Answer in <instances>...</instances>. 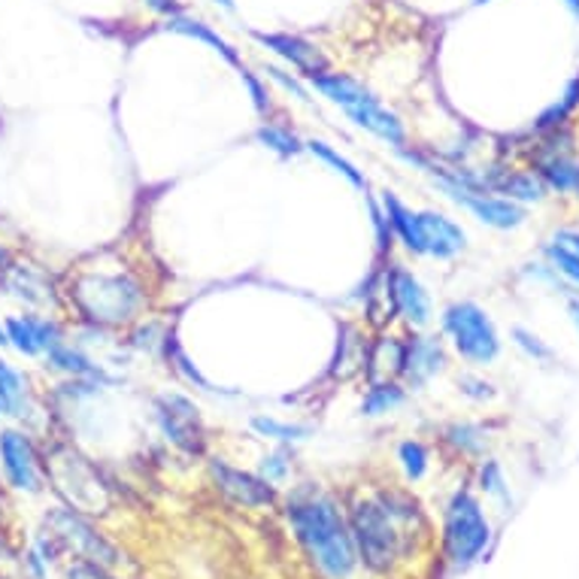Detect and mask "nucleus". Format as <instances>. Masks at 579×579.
Wrapping results in <instances>:
<instances>
[{"mask_svg":"<svg viewBox=\"0 0 579 579\" xmlns=\"http://www.w3.org/2000/svg\"><path fill=\"white\" fill-rule=\"evenodd\" d=\"M528 168L543 179V186L558 194H579V149L573 124L549 134H537L525 149Z\"/></svg>","mask_w":579,"mask_h":579,"instance_id":"9","label":"nucleus"},{"mask_svg":"<svg viewBox=\"0 0 579 579\" xmlns=\"http://www.w3.org/2000/svg\"><path fill=\"white\" fill-rule=\"evenodd\" d=\"M565 7H568L570 16H573V19L579 22V0H565Z\"/></svg>","mask_w":579,"mask_h":579,"instance_id":"46","label":"nucleus"},{"mask_svg":"<svg viewBox=\"0 0 579 579\" xmlns=\"http://www.w3.org/2000/svg\"><path fill=\"white\" fill-rule=\"evenodd\" d=\"M477 3H486V0H477Z\"/></svg>","mask_w":579,"mask_h":579,"instance_id":"49","label":"nucleus"},{"mask_svg":"<svg viewBox=\"0 0 579 579\" xmlns=\"http://www.w3.org/2000/svg\"><path fill=\"white\" fill-rule=\"evenodd\" d=\"M0 470L12 491L40 495L46 489L43 446L28 428H0Z\"/></svg>","mask_w":579,"mask_h":579,"instance_id":"11","label":"nucleus"},{"mask_svg":"<svg viewBox=\"0 0 579 579\" xmlns=\"http://www.w3.org/2000/svg\"><path fill=\"white\" fill-rule=\"evenodd\" d=\"M443 443L456 449L458 456L477 458L489 449V431L479 422H452L443 428Z\"/></svg>","mask_w":579,"mask_h":579,"instance_id":"27","label":"nucleus"},{"mask_svg":"<svg viewBox=\"0 0 579 579\" xmlns=\"http://www.w3.org/2000/svg\"><path fill=\"white\" fill-rule=\"evenodd\" d=\"M379 203L391 224V234L403 246V252L422 258V243H419V224H416V210L395 194V191H379Z\"/></svg>","mask_w":579,"mask_h":579,"instance_id":"23","label":"nucleus"},{"mask_svg":"<svg viewBox=\"0 0 579 579\" xmlns=\"http://www.w3.org/2000/svg\"><path fill=\"white\" fill-rule=\"evenodd\" d=\"M24 570L31 573V579H46V573H49V561H46L43 552H40L37 546H31V549L24 552Z\"/></svg>","mask_w":579,"mask_h":579,"instance_id":"41","label":"nucleus"},{"mask_svg":"<svg viewBox=\"0 0 579 579\" xmlns=\"http://www.w3.org/2000/svg\"><path fill=\"white\" fill-rule=\"evenodd\" d=\"M491 540L489 516L470 489H458L443 510V549L456 568H470L486 556Z\"/></svg>","mask_w":579,"mask_h":579,"instance_id":"6","label":"nucleus"},{"mask_svg":"<svg viewBox=\"0 0 579 579\" xmlns=\"http://www.w3.org/2000/svg\"><path fill=\"white\" fill-rule=\"evenodd\" d=\"M256 140L264 146V149H270V152H277L279 158H298L307 152V143L291 131L289 124L261 122L256 131Z\"/></svg>","mask_w":579,"mask_h":579,"instance_id":"30","label":"nucleus"},{"mask_svg":"<svg viewBox=\"0 0 579 579\" xmlns=\"http://www.w3.org/2000/svg\"><path fill=\"white\" fill-rule=\"evenodd\" d=\"M512 343L522 349L525 356L535 358V361H552V349L535 335V331H528V328H512Z\"/></svg>","mask_w":579,"mask_h":579,"instance_id":"38","label":"nucleus"},{"mask_svg":"<svg viewBox=\"0 0 579 579\" xmlns=\"http://www.w3.org/2000/svg\"><path fill=\"white\" fill-rule=\"evenodd\" d=\"M307 82H310L312 91L322 94L325 101L340 107V110L346 112V119L356 124V128L368 131V134H373L386 146H391V149H403V146L410 143V134H407V124H403L401 116L395 110H389V107L379 101L368 86H361L356 77L328 70L322 77H312L307 79Z\"/></svg>","mask_w":579,"mask_h":579,"instance_id":"4","label":"nucleus"},{"mask_svg":"<svg viewBox=\"0 0 579 579\" xmlns=\"http://www.w3.org/2000/svg\"><path fill=\"white\" fill-rule=\"evenodd\" d=\"M146 7L152 12H158V16H164V19L182 12V3H179V0H146Z\"/></svg>","mask_w":579,"mask_h":579,"instance_id":"42","label":"nucleus"},{"mask_svg":"<svg viewBox=\"0 0 579 579\" xmlns=\"http://www.w3.org/2000/svg\"><path fill=\"white\" fill-rule=\"evenodd\" d=\"M368 194V210H370V222H373V231H377V249H379V258H389L391 249H395V234H391V224L389 219H386V212H382V203H379V198H373L370 191H365Z\"/></svg>","mask_w":579,"mask_h":579,"instance_id":"34","label":"nucleus"},{"mask_svg":"<svg viewBox=\"0 0 579 579\" xmlns=\"http://www.w3.org/2000/svg\"><path fill=\"white\" fill-rule=\"evenodd\" d=\"M446 340L452 343L458 356L470 365H491L501 356V335L491 322V316L479 303L456 301L440 316Z\"/></svg>","mask_w":579,"mask_h":579,"instance_id":"8","label":"nucleus"},{"mask_svg":"<svg viewBox=\"0 0 579 579\" xmlns=\"http://www.w3.org/2000/svg\"><path fill=\"white\" fill-rule=\"evenodd\" d=\"M12 256H16V252H12L10 246H3V243H0V270H3V268H7V264H10Z\"/></svg>","mask_w":579,"mask_h":579,"instance_id":"44","label":"nucleus"},{"mask_svg":"<svg viewBox=\"0 0 579 579\" xmlns=\"http://www.w3.org/2000/svg\"><path fill=\"white\" fill-rule=\"evenodd\" d=\"M212 3H216V7H222V10H228V12H234V10H237L234 0H212Z\"/></svg>","mask_w":579,"mask_h":579,"instance_id":"47","label":"nucleus"},{"mask_svg":"<svg viewBox=\"0 0 579 579\" xmlns=\"http://www.w3.org/2000/svg\"><path fill=\"white\" fill-rule=\"evenodd\" d=\"M0 412L16 422H31L37 412L31 379L24 377L22 370L12 368L7 358H0Z\"/></svg>","mask_w":579,"mask_h":579,"instance_id":"21","label":"nucleus"},{"mask_svg":"<svg viewBox=\"0 0 579 579\" xmlns=\"http://www.w3.org/2000/svg\"><path fill=\"white\" fill-rule=\"evenodd\" d=\"M64 303L94 331H122L146 316L149 289L131 268H77L64 279Z\"/></svg>","mask_w":579,"mask_h":579,"instance_id":"3","label":"nucleus"},{"mask_svg":"<svg viewBox=\"0 0 579 579\" xmlns=\"http://www.w3.org/2000/svg\"><path fill=\"white\" fill-rule=\"evenodd\" d=\"M249 428H252L258 437H264V440H273V443L282 446L303 443V440L312 435V425L282 422V419L268 416V412H256V416L249 419Z\"/></svg>","mask_w":579,"mask_h":579,"instance_id":"28","label":"nucleus"},{"mask_svg":"<svg viewBox=\"0 0 579 579\" xmlns=\"http://www.w3.org/2000/svg\"><path fill=\"white\" fill-rule=\"evenodd\" d=\"M240 79H243L246 91H249V98H252V107H256L258 116H264V119H270V112H273V94H270L268 89V79L256 77L249 68H240Z\"/></svg>","mask_w":579,"mask_h":579,"instance_id":"35","label":"nucleus"},{"mask_svg":"<svg viewBox=\"0 0 579 579\" xmlns=\"http://www.w3.org/2000/svg\"><path fill=\"white\" fill-rule=\"evenodd\" d=\"M489 186H491V194H501V198H507V201L522 203V207L546 201V194H549V189L543 186V179L537 177L535 170L510 168V164H498V168H491Z\"/></svg>","mask_w":579,"mask_h":579,"instance_id":"20","label":"nucleus"},{"mask_svg":"<svg viewBox=\"0 0 579 579\" xmlns=\"http://www.w3.org/2000/svg\"><path fill=\"white\" fill-rule=\"evenodd\" d=\"M152 416L161 437L182 456L201 458L210 446V428L203 422V412L182 391H158L152 398Z\"/></svg>","mask_w":579,"mask_h":579,"instance_id":"10","label":"nucleus"},{"mask_svg":"<svg viewBox=\"0 0 579 579\" xmlns=\"http://www.w3.org/2000/svg\"><path fill=\"white\" fill-rule=\"evenodd\" d=\"M210 479L216 489L222 491L228 501L246 510H268L279 501V489L273 482L261 477V473H249V470L234 468L224 458H210Z\"/></svg>","mask_w":579,"mask_h":579,"instance_id":"14","label":"nucleus"},{"mask_svg":"<svg viewBox=\"0 0 579 579\" xmlns=\"http://www.w3.org/2000/svg\"><path fill=\"white\" fill-rule=\"evenodd\" d=\"M403 403H407V389H403L401 379H377V382H368V391H365L358 410L368 419H379V416L401 410Z\"/></svg>","mask_w":579,"mask_h":579,"instance_id":"25","label":"nucleus"},{"mask_svg":"<svg viewBox=\"0 0 579 579\" xmlns=\"http://www.w3.org/2000/svg\"><path fill=\"white\" fill-rule=\"evenodd\" d=\"M458 389H461V395L465 398H470V401H491L498 391H495V386L491 382H486L482 377H473V373H465V377H458Z\"/></svg>","mask_w":579,"mask_h":579,"instance_id":"39","label":"nucleus"},{"mask_svg":"<svg viewBox=\"0 0 579 579\" xmlns=\"http://www.w3.org/2000/svg\"><path fill=\"white\" fill-rule=\"evenodd\" d=\"M352 531L358 565L370 573H391L412 556L416 537L425 531V516L419 501L401 489H377L373 495H358L346 510Z\"/></svg>","mask_w":579,"mask_h":579,"instance_id":"1","label":"nucleus"},{"mask_svg":"<svg viewBox=\"0 0 579 579\" xmlns=\"http://www.w3.org/2000/svg\"><path fill=\"white\" fill-rule=\"evenodd\" d=\"M291 535L301 543L303 556L325 579H352L358 570V552L346 510L312 482H303L286 501Z\"/></svg>","mask_w":579,"mask_h":579,"instance_id":"2","label":"nucleus"},{"mask_svg":"<svg viewBox=\"0 0 579 579\" xmlns=\"http://www.w3.org/2000/svg\"><path fill=\"white\" fill-rule=\"evenodd\" d=\"M64 579H119L112 573V568H101L91 561H70L64 568Z\"/></svg>","mask_w":579,"mask_h":579,"instance_id":"40","label":"nucleus"},{"mask_svg":"<svg viewBox=\"0 0 579 579\" xmlns=\"http://www.w3.org/2000/svg\"><path fill=\"white\" fill-rule=\"evenodd\" d=\"M416 224H419V243H422V258H437V261H452L468 249V234L465 228L440 210H416Z\"/></svg>","mask_w":579,"mask_h":579,"instance_id":"18","label":"nucleus"},{"mask_svg":"<svg viewBox=\"0 0 579 579\" xmlns=\"http://www.w3.org/2000/svg\"><path fill=\"white\" fill-rule=\"evenodd\" d=\"M556 243L565 246L568 252H573V256L579 258V231H573V228H561L556 234Z\"/></svg>","mask_w":579,"mask_h":579,"instance_id":"43","label":"nucleus"},{"mask_svg":"<svg viewBox=\"0 0 579 579\" xmlns=\"http://www.w3.org/2000/svg\"><path fill=\"white\" fill-rule=\"evenodd\" d=\"M395 458H398V465H401L403 477L410 479V482H419V479L428 477V470H431V449L422 443V440H401L398 449H395Z\"/></svg>","mask_w":579,"mask_h":579,"instance_id":"31","label":"nucleus"},{"mask_svg":"<svg viewBox=\"0 0 579 579\" xmlns=\"http://www.w3.org/2000/svg\"><path fill=\"white\" fill-rule=\"evenodd\" d=\"M164 28L173 31V34H186V37H191V40H198V43H207L210 49H216V52H219V56H222L231 68H237V70L243 68L240 52H237L234 46L228 43L219 31H212L210 24H203L201 19H191V16H182V12H179V16H170L168 22H164Z\"/></svg>","mask_w":579,"mask_h":579,"instance_id":"24","label":"nucleus"},{"mask_svg":"<svg viewBox=\"0 0 579 579\" xmlns=\"http://www.w3.org/2000/svg\"><path fill=\"white\" fill-rule=\"evenodd\" d=\"M43 361H46V370L61 373V377L68 379H89V382H98L101 389L112 382L110 373H107V370H103L101 365L86 352V349H79V346L68 343V340L52 346V349L43 356Z\"/></svg>","mask_w":579,"mask_h":579,"instance_id":"22","label":"nucleus"},{"mask_svg":"<svg viewBox=\"0 0 579 579\" xmlns=\"http://www.w3.org/2000/svg\"><path fill=\"white\" fill-rule=\"evenodd\" d=\"M0 291L37 312L64 303V286L56 273L22 256H12L10 264L0 270Z\"/></svg>","mask_w":579,"mask_h":579,"instance_id":"12","label":"nucleus"},{"mask_svg":"<svg viewBox=\"0 0 579 579\" xmlns=\"http://www.w3.org/2000/svg\"><path fill=\"white\" fill-rule=\"evenodd\" d=\"M303 143H307V152H310L312 158H319L325 168H331L337 177H343L352 189L368 191V177H365V170H358L349 158L340 156L335 146L325 143V140H303Z\"/></svg>","mask_w":579,"mask_h":579,"instance_id":"29","label":"nucleus"},{"mask_svg":"<svg viewBox=\"0 0 579 579\" xmlns=\"http://www.w3.org/2000/svg\"><path fill=\"white\" fill-rule=\"evenodd\" d=\"M252 40L258 46L270 49L273 56H279L289 68H295L303 79L322 77L331 70V61L325 56L319 46H312L310 40H303L298 34H286V31H252Z\"/></svg>","mask_w":579,"mask_h":579,"instance_id":"19","label":"nucleus"},{"mask_svg":"<svg viewBox=\"0 0 579 579\" xmlns=\"http://www.w3.org/2000/svg\"><path fill=\"white\" fill-rule=\"evenodd\" d=\"M264 79H270V82H277L279 89L286 91V94H291V98H298L301 103H307L310 107L312 103V89L310 82L301 77V73H289L286 68H279V64H268L264 68Z\"/></svg>","mask_w":579,"mask_h":579,"instance_id":"32","label":"nucleus"},{"mask_svg":"<svg viewBox=\"0 0 579 579\" xmlns=\"http://www.w3.org/2000/svg\"><path fill=\"white\" fill-rule=\"evenodd\" d=\"M479 489L491 495V498H507V477L498 461H482L479 465Z\"/></svg>","mask_w":579,"mask_h":579,"instance_id":"37","label":"nucleus"},{"mask_svg":"<svg viewBox=\"0 0 579 579\" xmlns=\"http://www.w3.org/2000/svg\"><path fill=\"white\" fill-rule=\"evenodd\" d=\"M449 365L443 340L437 335H422V331H410L403 337V358L401 373L398 379L407 391L425 389L435 377H440Z\"/></svg>","mask_w":579,"mask_h":579,"instance_id":"16","label":"nucleus"},{"mask_svg":"<svg viewBox=\"0 0 579 579\" xmlns=\"http://www.w3.org/2000/svg\"><path fill=\"white\" fill-rule=\"evenodd\" d=\"M291 461H295V458H291L289 446L279 443L277 449L270 452V456L261 458V465H258V473L268 479V482H273V486H282V482L291 477Z\"/></svg>","mask_w":579,"mask_h":579,"instance_id":"33","label":"nucleus"},{"mask_svg":"<svg viewBox=\"0 0 579 579\" xmlns=\"http://www.w3.org/2000/svg\"><path fill=\"white\" fill-rule=\"evenodd\" d=\"M3 325H7L10 346L24 358H43L52 346L68 340V328L58 322L56 316H46V312L37 310L12 312L3 319Z\"/></svg>","mask_w":579,"mask_h":579,"instance_id":"15","label":"nucleus"},{"mask_svg":"<svg viewBox=\"0 0 579 579\" xmlns=\"http://www.w3.org/2000/svg\"><path fill=\"white\" fill-rule=\"evenodd\" d=\"M577 110H579V73L570 79L565 94H561L552 107H546V110L537 116L528 134L537 137V134H549V131H558V128H568Z\"/></svg>","mask_w":579,"mask_h":579,"instance_id":"26","label":"nucleus"},{"mask_svg":"<svg viewBox=\"0 0 579 579\" xmlns=\"http://www.w3.org/2000/svg\"><path fill=\"white\" fill-rule=\"evenodd\" d=\"M546 261H549V268L561 273V277L568 279L570 286L579 291V258L573 252H568L565 246L558 243H549L546 246Z\"/></svg>","mask_w":579,"mask_h":579,"instance_id":"36","label":"nucleus"},{"mask_svg":"<svg viewBox=\"0 0 579 579\" xmlns=\"http://www.w3.org/2000/svg\"><path fill=\"white\" fill-rule=\"evenodd\" d=\"M443 191L446 198L452 203H458L461 210H468L477 222H482L486 228H495V231H516L522 228L525 219H528V207L516 201H507L501 194H482V191H461L452 189V186H437Z\"/></svg>","mask_w":579,"mask_h":579,"instance_id":"17","label":"nucleus"},{"mask_svg":"<svg viewBox=\"0 0 579 579\" xmlns=\"http://www.w3.org/2000/svg\"><path fill=\"white\" fill-rule=\"evenodd\" d=\"M46 482L52 486L64 507L86 516H103L110 512L112 495L101 479L98 468L79 449L64 440H52L43 446Z\"/></svg>","mask_w":579,"mask_h":579,"instance_id":"5","label":"nucleus"},{"mask_svg":"<svg viewBox=\"0 0 579 579\" xmlns=\"http://www.w3.org/2000/svg\"><path fill=\"white\" fill-rule=\"evenodd\" d=\"M382 286H386V295H389L395 319H403V322L410 325V331H422V328L431 325L435 307H431V298H428V289L422 286V279L416 277L410 268L386 261Z\"/></svg>","mask_w":579,"mask_h":579,"instance_id":"13","label":"nucleus"},{"mask_svg":"<svg viewBox=\"0 0 579 579\" xmlns=\"http://www.w3.org/2000/svg\"><path fill=\"white\" fill-rule=\"evenodd\" d=\"M570 319H573V325L579 328V298H573V301H570Z\"/></svg>","mask_w":579,"mask_h":579,"instance_id":"45","label":"nucleus"},{"mask_svg":"<svg viewBox=\"0 0 579 579\" xmlns=\"http://www.w3.org/2000/svg\"><path fill=\"white\" fill-rule=\"evenodd\" d=\"M43 531L58 543L61 556L73 561H91L101 568H116L119 565V549L112 540L98 531V525L91 522L86 512L70 510V507H52L43 516Z\"/></svg>","mask_w":579,"mask_h":579,"instance_id":"7","label":"nucleus"},{"mask_svg":"<svg viewBox=\"0 0 579 579\" xmlns=\"http://www.w3.org/2000/svg\"><path fill=\"white\" fill-rule=\"evenodd\" d=\"M7 346H10V340H7V325L0 319V349H7Z\"/></svg>","mask_w":579,"mask_h":579,"instance_id":"48","label":"nucleus"}]
</instances>
